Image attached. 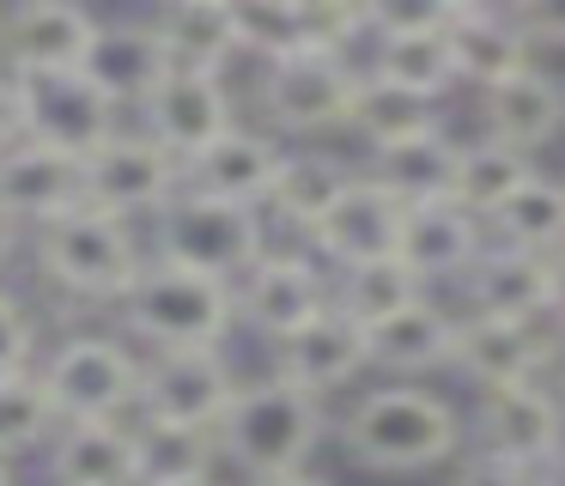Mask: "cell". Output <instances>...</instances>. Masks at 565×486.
Segmentation results:
<instances>
[{
    "label": "cell",
    "instance_id": "obj_1",
    "mask_svg": "<svg viewBox=\"0 0 565 486\" xmlns=\"http://www.w3.org/2000/svg\"><path fill=\"white\" fill-rule=\"evenodd\" d=\"M341 450L353 468L390 474V480L431 474L450 468L468 450V413L414 377H390L383 389H365L341 413Z\"/></svg>",
    "mask_w": 565,
    "mask_h": 486
},
{
    "label": "cell",
    "instance_id": "obj_2",
    "mask_svg": "<svg viewBox=\"0 0 565 486\" xmlns=\"http://www.w3.org/2000/svg\"><path fill=\"white\" fill-rule=\"evenodd\" d=\"M213 432H220V456L237 462V468L256 480V474L305 468V462L317 456L329 420H322V395H310L292 377L268 371V377L237 383L232 408H225V420L213 425Z\"/></svg>",
    "mask_w": 565,
    "mask_h": 486
},
{
    "label": "cell",
    "instance_id": "obj_3",
    "mask_svg": "<svg viewBox=\"0 0 565 486\" xmlns=\"http://www.w3.org/2000/svg\"><path fill=\"white\" fill-rule=\"evenodd\" d=\"M116 310H122L128 335L147 340V347H225V335L244 323L237 316V279L159 262V255L140 267V279Z\"/></svg>",
    "mask_w": 565,
    "mask_h": 486
},
{
    "label": "cell",
    "instance_id": "obj_4",
    "mask_svg": "<svg viewBox=\"0 0 565 486\" xmlns=\"http://www.w3.org/2000/svg\"><path fill=\"white\" fill-rule=\"evenodd\" d=\"M268 250H274L268 207L225 201V194H207V189H189L183 182V194H171L152 213V255L159 262H183V267H201V274H220V279H244Z\"/></svg>",
    "mask_w": 565,
    "mask_h": 486
},
{
    "label": "cell",
    "instance_id": "obj_5",
    "mask_svg": "<svg viewBox=\"0 0 565 486\" xmlns=\"http://www.w3.org/2000/svg\"><path fill=\"white\" fill-rule=\"evenodd\" d=\"M152 255L140 250L135 225L110 207H79V213L55 219L38 231V267L50 286L86 304H122L128 286L140 279Z\"/></svg>",
    "mask_w": 565,
    "mask_h": 486
},
{
    "label": "cell",
    "instance_id": "obj_6",
    "mask_svg": "<svg viewBox=\"0 0 565 486\" xmlns=\"http://www.w3.org/2000/svg\"><path fill=\"white\" fill-rule=\"evenodd\" d=\"M359 73L365 61H353V49L341 43H310L286 61H268L262 67V109L280 134H334L347 128V109H353Z\"/></svg>",
    "mask_w": 565,
    "mask_h": 486
},
{
    "label": "cell",
    "instance_id": "obj_7",
    "mask_svg": "<svg viewBox=\"0 0 565 486\" xmlns=\"http://www.w3.org/2000/svg\"><path fill=\"white\" fill-rule=\"evenodd\" d=\"M468 444L511 456L523 468H547L553 450L565 444V395L553 377H523V383H492L475 389L468 413Z\"/></svg>",
    "mask_w": 565,
    "mask_h": 486
},
{
    "label": "cell",
    "instance_id": "obj_8",
    "mask_svg": "<svg viewBox=\"0 0 565 486\" xmlns=\"http://www.w3.org/2000/svg\"><path fill=\"white\" fill-rule=\"evenodd\" d=\"M559 352H565V335L547 323V316L462 310L456 316L450 371L468 377L475 389H492V383H523V377H553Z\"/></svg>",
    "mask_w": 565,
    "mask_h": 486
},
{
    "label": "cell",
    "instance_id": "obj_9",
    "mask_svg": "<svg viewBox=\"0 0 565 486\" xmlns=\"http://www.w3.org/2000/svg\"><path fill=\"white\" fill-rule=\"evenodd\" d=\"M140 371H147V359H135L110 335H74L43 364L55 401H62V420H122V413H140Z\"/></svg>",
    "mask_w": 565,
    "mask_h": 486
},
{
    "label": "cell",
    "instance_id": "obj_10",
    "mask_svg": "<svg viewBox=\"0 0 565 486\" xmlns=\"http://www.w3.org/2000/svg\"><path fill=\"white\" fill-rule=\"evenodd\" d=\"M183 182H189V165L147 128H116L104 146L86 152L92 207H110L122 219L159 213L171 194H183Z\"/></svg>",
    "mask_w": 565,
    "mask_h": 486
},
{
    "label": "cell",
    "instance_id": "obj_11",
    "mask_svg": "<svg viewBox=\"0 0 565 486\" xmlns=\"http://www.w3.org/2000/svg\"><path fill=\"white\" fill-rule=\"evenodd\" d=\"M334 304V274L317 250H268L244 279H237V316L262 340H286L305 323H317Z\"/></svg>",
    "mask_w": 565,
    "mask_h": 486
},
{
    "label": "cell",
    "instance_id": "obj_12",
    "mask_svg": "<svg viewBox=\"0 0 565 486\" xmlns=\"http://www.w3.org/2000/svg\"><path fill=\"white\" fill-rule=\"evenodd\" d=\"M237 383L225 347H152L140 371V413L152 420H183V425H220L232 408Z\"/></svg>",
    "mask_w": 565,
    "mask_h": 486
},
{
    "label": "cell",
    "instance_id": "obj_13",
    "mask_svg": "<svg viewBox=\"0 0 565 486\" xmlns=\"http://www.w3.org/2000/svg\"><path fill=\"white\" fill-rule=\"evenodd\" d=\"M92 207L86 189V152H67L50 140H13L0 152V213L19 225H55V219Z\"/></svg>",
    "mask_w": 565,
    "mask_h": 486
},
{
    "label": "cell",
    "instance_id": "obj_14",
    "mask_svg": "<svg viewBox=\"0 0 565 486\" xmlns=\"http://www.w3.org/2000/svg\"><path fill=\"white\" fill-rule=\"evenodd\" d=\"M402 225H407V201L383 177H371V170L359 165V177L347 182V194L322 213V225L310 231L305 243L341 274V267H359V262L402 255Z\"/></svg>",
    "mask_w": 565,
    "mask_h": 486
},
{
    "label": "cell",
    "instance_id": "obj_15",
    "mask_svg": "<svg viewBox=\"0 0 565 486\" xmlns=\"http://www.w3.org/2000/svg\"><path fill=\"white\" fill-rule=\"evenodd\" d=\"M140 128L159 134L177 158H201L213 140L237 128V104H232V85L225 73H207V67H171L159 80V92L140 104Z\"/></svg>",
    "mask_w": 565,
    "mask_h": 486
},
{
    "label": "cell",
    "instance_id": "obj_16",
    "mask_svg": "<svg viewBox=\"0 0 565 486\" xmlns=\"http://www.w3.org/2000/svg\"><path fill=\"white\" fill-rule=\"evenodd\" d=\"M274 371L329 401V395H341L347 383H359V377L371 371V335H365V323H359L353 310L329 304L317 323H305L298 335L274 340Z\"/></svg>",
    "mask_w": 565,
    "mask_h": 486
},
{
    "label": "cell",
    "instance_id": "obj_17",
    "mask_svg": "<svg viewBox=\"0 0 565 486\" xmlns=\"http://www.w3.org/2000/svg\"><path fill=\"white\" fill-rule=\"evenodd\" d=\"M19 85H25V134L31 140L92 152V146H104L116 134V104L86 80V67L19 73Z\"/></svg>",
    "mask_w": 565,
    "mask_h": 486
},
{
    "label": "cell",
    "instance_id": "obj_18",
    "mask_svg": "<svg viewBox=\"0 0 565 486\" xmlns=\"http://www.w3.org/2000/svg\"><path fill=\"white\" fill-rule=\"evenodd\" d=\"M98 36L79 0H19L0 19V55L13 73H62V67H86V49Z\"/></svg>",
    "mask_w": 565,
    "mask_h": 486
},
{
    "label": "cell",
    "instance_id": "obj_19",
    "mask_svg": "<svg viewBox=\"0 0 565 486\" xmlns=\"http://www.w3.org/2000/svg\"><path fill=\"white\" fill-rule=\"evenodd\" d=\"M456 316L450 304H438V292H419V298H407L402 310L377 316V323H365L371 335V371L383 377H431L444 371V364L456 359Z\"/></svg>",
    "mask_w": 565,
    "mask_h": 486
},
{
    "label": "cell",
    "instance_id": "obj_20",
    "mask_svg": "<svg viewBox=\"0 0 565 486\" xmlns=\"http://www.w3.org/2000/svg\"><path fill=\"white\" fill-rule=\"evenodd\" d=\"M480 128L541 158L565 134V80L547 67H535V61L504 73L499 85L480 92Z\"/></svg>",
    "mask_w": 565,
    "mask_h": 486
},
{
    "label": "cell",
    "instance_id": "obj_21",
    "mask_svg": "<svg viewBox=\"0 0 565 486\" xmlns=\"http://www.w3.org/2000/svg\"><path fill=\"white\" fill-rule=\"evenodd\" d=\"M492 243L487 219L468 213L462 201H419L407 207V225H402V262L414 267L426 286H444V279H456L462 286V274L480 262V250Z\"/></svg>",
    "mask_w": 565,
    "mask_h": 486
},
{
    "label": "cell",
    "instance_id": "obj_22",
    "mask_svg": "<svg viewBox=\"0 0 565 486\" xmlns=\"http://www.w3.org/2000/svg\"><path fill=\"white\" fill-rule=\"evenodd\" d=\"M171 67L177 61H171V49H164L159 24H135V19L98 24V36H92V49H86V80L98 85L116 109L122 104L140 109L152 92H159V80Z\"/></svg>",
    "mask_w": 565,
    "mask_h": 486
},
{
    "label": "cell",
    "instance_id": "obj_23",
    "mask_svg": "<svg viewBox=\"0 0 565 486\" xmlns=\"http://www.w3.org/2000/svg\"><path fill=\"white\" fill-rule=\"evenodd\" d=\"M450 49H456L462 85H475V92H487L504 73L535 61V43H529V31L516 24L511 0H468L450 19Z\"/></svg>",
    "mask_w": 565,
    "mask_h": 486
},
{
    "label": "cell",
    "instance_id": "obj_24",
    "mask_svg": "<svg viewBox=\"0 0 565 486\" xmlns=\"http://www.w3.org/2000/svg\"><path fill=\"white\" fill-rule=\"evenodd\" d=\"M553 298V255L516 250L492 237L480 262L462 274V310H492V316H547Z\"/></svg>",
    "mask_w": 565,
    "mask_h": 486
},
{
    "label": "cell",
    "instance_id": "obj_25",
    "mask_svg": "<svg viewBox=\"0 0 565 486\" xmlns=\"http://www.w3.org/2000/svg\"><path fill=\"white\" fill-rule=\"evenodd\" d=\"M280 165H286L280 134H268V128H244V122H237V128L225 134V140H213L201 158H189V189H207V194H225V201L268 207Z\"/></svg>",
    "mask_w": 565,
    "mask_h": 486
},
{
    "label": "cell",
    "instance_id": "obj_26",
    "mask_svg": "<svg viewBox=\"0 0 565 486\" xmlns=\"http://www.w3.org/2000/svg\"><path fill=\"white\" fill-rule=\"evenodd\" d=\"M450 116H444V97H426L414 85H395L383 73H359L353 109H347V134H353L365 152H383V146L419 140V134H444Z\"/></svg>",
    "mask_w": 565,
    "mask_h": 486
},
{
    "label": "cell",
    "instance_id": "obj_27",
    "mask_svg": "<svg viewBox=\"0 0 565 486\" xmlns=\"http://www.w3.org/2000/svg\"><path fill=\"white\" fill-rule=\"evenodd\" d=\"M55 486H140L135 425L128 420H67L50 450Z\"/></svg>",
    "mask_w": 565,
    "mask_h": 486
},
{
    "label": "cell",
    "instance_id": "obj_28",
    "mask_svg": "<svg viewBox=\"0 0 565 486\" xmlns=\"http://www.w3.org/2000/svg\"><path fill=\"white\" fill-rule=\"evenodd\" d=\"M353 177H359L353 158L322 152V146H286V165H280V177H274L268 213L280 219V225H292L298 237H310V231L322 225V213L347 194Z\"/></svg>",
    "mask_w": 565,
    "mask_h": 486
},
{
    "label": "cell",
    "instance_id": "obj_29",
    "mask_svg": "<svg viewBox=\"0 0 565 486\" xmlns=\"http://www.w3.org/2000/svg\"><path fill=\"white\" fill-rule=\"evenodd\" d=\"M535 170H541L535 152L499 140V134H475V140H462V158H456V194L450 201H462L468 213L492 219Z\"/></svg>",
    "mask_w": 565,
    "mask_h": 486
},
{
    "label": "cell",
    "instance_id": "obj_30",
    "mask_svg": "<svg viewBox=\"0 0 565 486\" xmlns=\"http://www.w3.org/2000/svg\"><path fill=\"white\" fill-rule=\"evenodd\" d=\"M159 36L171 49L177 67H207L225 73L244 49H237V19L232 0H177V7H159Z\"/></svg>",
    "mask_w": 565,
    "mask_h": 486
},
{
    "label": "cell",
    "instance_id": "obj_31",
    "mask_svg": "<svg viewBox=\"0 0 565 486\" xmlns=\"http://www.w3.org/2000/svg\"><path fill=\"white\" fill-rule=\"evenodd\" d=\"M456 158H462V140H450V128H444V134H419V140L365 152V170L390 182L407 207H419V201H450L456 194Z\"/></svg>",
    "mask_w": 565,
    "mask_h": 486
},
{
    "label": "cell",
    "instance_id": "obj_32",
    "mask_svg": "<svg viewBox=\"0 0 565 486\" xmlns=\"http://www.w3.org/2000/svg\"><path fill=\"white\" fill-rule=\"evenodd\" d=\"M135 462L140 486H171V480H201L220 462V432L213 425H183V420H135Z\"/></svg>",
    "mask_w": 565,
    "mask_h": 486
},
{
    "label": "cell",
    "instance_id": "obj_33",
    "mask_svg": "<svg viewBox=\"0 0 565 486\" xmlns=\"http://www.w3.org/2000/svg\"><path fill=\"white\" fill-rule=\"evenodd\" d=\"M371 55L365 67L383 73L395 85H414L426 97H444L450 85H462L456 73V49H450V31H407V36H365Z\"/></svg>",
    "mask_w": 565,
    "mask_h": 486
},
{
    "label": "cell",
    "instance_id": "obj_34",
    "mask_svg": "<svg viewBox=\"0 0 565 486\" xmlns=\"http://www.w3.org/2000/svg\"><path fill=\"white\" fill-rule=\"evenodd\" d=\"M232 19H237V49L256 55L262 67L298 55L310 43H329L310 0H232Z\"/></svg>",
    "mask_w": 565,
    "mask_h": 486
},
{
    "label": "cell",
    "instance_id": "obj_35",
    "mask_svg": "<svg viewBox=\"0 0 565 486\" xmlns=\"http://www.w3.org/2000/svg\"><path fill=\"white\" fill-rule=\"evenodd\" d=\"M487 231L499 243H516V250L559 255L565 250V182L547 177V170H535V177L487 219Z\"/></svg>",
    "mask_w": 565,
    "mask_h": 486
},
{
    "label": "cell",
    "instance_id": "obj_36",
    "mask_svg": "<svg viewBox=\"0 0 565 486\" xmlns=\"http://www.w3.org/2000/svg\"><path fill=\"white\" fill-rule=\"evenodd\" d=\"M55 425H67V420H62V401H55L50 377L31 371V364L13 377H0V456L50 444Z\"/></svg>",
    "mask_w": 565,
    "mask_h": 486
},
{
    "label": "cell",
    "instance_id": "obj_37",
    "mask_svg": "<svg viewBox=\"0 0 565 486\" xmlns=\"http://www.w3.org/2000/svg\"><path fill=\"white\" fill-rule=\"evenodd\" d=\"M419 292H431V286L402 262V255L359 262V267H341V274H334V304H341V310H353L359 323H377V316L402 310L407 298H419Z\"/></svg>",
    "mask_w": 565,
    "mask_h": 486
},
{
    "label": "cell",
    "instance_id": "obj_38",
    "mask_svg": "<svg viewBox=\"0 0 565 486\" xmlns=\"http://www.w3.org/2000/svg\"><path fill=\"white\" fill-rule=\"evenodd\" d=\"M468 0H365V36H407V31H450Z\"/></svg>",
    "mask_w": 565,
    "mask_h": 486
},
{
    "label": "cell",
    "instance_id": "obj_39",
    "mask_svg": "<svg viewBox=\"0 0 565 486\" xmlns=\"http://www.w3.org/2000/svg\"><path fill=\"white\" fill-rule=\"evenodd\" d=\"M450 486H541V468H523L511 456H492V450H462L456 456V474Z\"/></svg>",
    "mask_w": 565,
    "mask_h": 486
},
{
    "label": "cell",
    "instance_id": "obj_40",
    "mask_svg": "<svg viewBox=\"0 0 565 486\" xmlns=\"http://www.w3.org/2000/svg\"><path fill=\"white\" fill-rule=\"evenodd\" d=\"M31 352H38V328H31L25 304L0 292V377L25 371V364H31Z\"/></svg>",
    "mask_w": 565,
    "mask_h": 486
},
{
    "label": "cell",
    "instance_id": "obj_41",
    "mask_svg": "<svg viewBox=\"0 0 565 486\" xmlns=\"http://www.w3.org/2000/svg\"><path fill=\"white\" fill-rule=\"evenodd\" d=\"M511 12L535 49H565V0H511Z\"/></svg>",
    "mask_w": 565,
    "mask_h": 486
},
{
    "label": "cell",
    "instance_id": "obj_42",
    "mask_svg": "<svg viewBox=\"0 0 565 486\" xmlns=\"http://www.w3.org/2000/svg\"><path fill=\"white\" fill-rule=\"evenodd\" d=\"M13 140H25V85H19V73L13 80L0 73V152Z\"/></svg>",
    "mask_w": 565,
    "mask_h": 486
},
{
    "label": "cell",
    "instance_id": "obj_43",
    "mask_svg": "<svg viewBox=\"0 0 565 486\" xmlns=\"http://www.w3.org/2000/svg\"><path fill=\"white\" fill-rule=\"evenodd\" d=\"M249 486H329V480H322V474H317V468H310V462H305V468H280V474H256V480H249Z\"/></svg>",
    "mask_w": 565,
    "mask_h": 486
},
{
    "label": "cell",
    "instance_id": "obj_44",
    "mask_svg": "<svg viewBox=\"0 0 565 486\" xmlns=\"http://www.w3.org/2000/svg\"><path fill=\"white\" fill-rule=\"evenodd\" d=\"M547 323L565 335V250L553 255V298H547Z\"/></svg>",
    "mask_w": 565,
    "mask_h": 486
},
{
    "label": "cell",
    "instance_id": "obj_45",
    "mask_svg": "<svg viewBox=\"0 0 565 486\" xmlns=\"http://www.w3.org/2000/svg\"><path fill=\"white\" fill-rule=\"evenodd\" d=\"M13 255H19V219H7V213H0V267L13 262Z\"/></svg>",
    "mask_w": 565,
    "mask_h": 486
},
{
    "label": "cell",
    "instance_id": "obj_46",
    "mask_svg": "<svg viewBox=\"0 0 565 486\" xmlns=\"http://www.w3.org/2000/svg\"><path fill=\"white\" fill-rule=\"evenodd\" d=\"M541 486H565V444L553 450V462L541 468Z\"/></svg>",
    "mask_w": 565,
    "mask_h": 486
},
{
    "label": "cell",
    "instance_id": "obj_47",
    "mask_svg": "<svg viewBox=\"0 0 565 486\" xmlns=\"http://www.w3.org/2000/svg\"><path fill=\"white\" fill-rule=\"evenodd\" d=\"M171 486H213V474H201V480H171Z\"/></svg>",
    "mask_w": 565,
    "mask_h": 486
},
{
    "label": "cell",
    "instance_id": "obj_48",
    "mask_svg": "<svg viewBox=\"0 0 565 486\" xmlns=\"http://www.w3.org/2000/svg\"><path fill=\"white\" fill-rule=\"evenodd\" d=\"M0 486H13V474H7V456H0Z\"/></svg>",
    "mask_w": 565,
    "mask_h": 486
},
{
    "label": "cell",
    "instance_id": "obj_49",
    "mask_svg": "<svg viewBox=\"0 0 565 486\" xmlns=\"http://www.w3.org/2000/svg\"><path fill=\"white\" fill-rule=\"evenodd\" d=\"M159 7H177V0H159Z\"/></svg>",
    "mask_w": 565,
    "mask_h": 486
}]
</instances>
